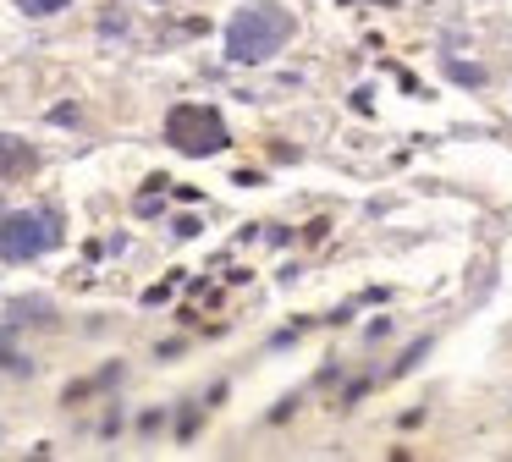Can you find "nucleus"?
I'll list each match as a JSON object with an SVG mask.
<instances>
[{
	"label": "nucleus",
	"instance_id": "obj_2",
	"mask_svg": "<svg viewBox=\"0 0 512 462\" xmlns=\"http://www.w3.org/2000/svg\"><path fill=\"white\" fill-rule=\"evenodd\" d=\"M166 138L177 154H193V160H204V154H221L226 143H232V132H226L221 110L210 105H177L166 116Z\"/></svg>",
	"mask_w": 512,
	"mask_h": 462
},
{
	"label": "nucleus",
	"instance_id": "obj_4",
	"mask_svg": "<svg viewBox=\"0 0 512 462\" xmlns=\"http://www.w3.org/2000/svg\"><path fill=\"white\" fill-rule=\"evenodd\" d=\"M39 165V154L28 149L23 138H0V182H12V176H28Z\"/></svg>",
	"mask_w": 512,
	"mask_h": 462
},
{
	"label": "nucleus",
	"instance_id": "obj_6",
	"mask_svg": "<svg viewBox=\"0 0 512 462\" xmlns=\"http://www.w3.org/2000/svg\"><path fill=\"white\" fill-rule=\"evenodd\" d=\"M446 72H452V83H468V88H479V83H485V72H479V66H446Z\"/></svg>",
	"mask_w": 512,
	"mask_h": 462
},
{
	"label": "nucleus",
	"instance_id": "obj_3",
	"mask_svg": "<svg viewBox=\"0 0 512 462\" xmlns=\"http://www.w3.org/2000/svg\"><path fill=\"white\" fill-rule=\"evenodd\" d=\"M56 242H61V220L50 209H17V215L0 220V259H12V264L39 259Z\"/></svg>",
	"mask_w": 512,
	"mask_h": 462
},
{
	"label": "nucleus",
	"instance_id": "obj_5",
	"mask_svg": "<svg viewBox=\"0 0 512 462\" xmlns=\"http://www.w3.org/2000/svg\"><path fill=\"white\" fill-rule=\"evenodd\" d=\"M17 6L28 11V17H56L61 6H72V0H17Z\"/></svg>",
	"mask_w": 512,
	"mask_h": 462
},
{
	"label": "nucleus",
	"instance_id": "obj_1",
	"mask_svg": "<svg viewBox=\"0 0 512 462\" xmlns=\"http://www.w3.org/2000/svg\"><path fill=\"white\" fill-rule=\"evenodd\" d=\"M287 39H292V11H281V6H243L232 22H226V61L265 66Z\"/></svg>",
	"mask_w": 512,
	"mask_h": 462
}]
</instances>
